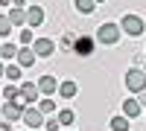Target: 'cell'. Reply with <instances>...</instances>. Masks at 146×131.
Wrapping results in <instances>:
<instances>
[{"mask_svg": "<svg viewBox=\"0 0 146 131\" xmlns=\"http://www.w3.org/2000/svg\"><path fill=\"white\" fill-rule=\"evenodd\" d=\"M123 85L131 93H143L146 90V70L143 67H129L126 73H123Z\"/></svg>", "mask_w": 146, "mask_h": 131, "instance_id": "1", "label": "cell"}, {"mask_svg": "<svg viewBox=\"0 0 146 131\" xmlns=\"http://www.w3.org/2000/svg\"><path fill=\"white\" fill-rule=\"evenodd\" d=\"M120 32H123V29H120L117 23H102V26L96 29V41L105 44V47H114L120 41Z\"/></svg>", "mask_w": 146, "mask_h": 131, "instance_id": "2", "label": "cell"}, {"mask_svg": "<svg viewBox=\"0 0 146 131\" xmlns=\"http://www.w3.org/2000/svg\"><path fill=\"white\" fill-rule=\"evenodd\" d=\"M120 29H123L126 35H131V38H137V35L146 29V23L140 15H123V20H120Z\"/></svg>", "mask_w": 146, "mask_h": 131, "instance_id": "3", "label": "cell"}, {"mask_svg": "<svg viewBox=\"0 0 146 131\" xmlns=\"http://www.w3.org/2000/svg\"><path fill=\"white\" fill-rule=\"evenodd\" d=\"M94 44H96V38H91V35H76L73 53H76V55H82V58H88V55L94 53Z\"/></svg>", "mask_w": 146, "mask_h": 131, "instance_id": "4", "label": "cell"}, {"mask_svg": "<svg viewBox=\"0 0 146 131\" xmlns=\"http://www.w3.org/2000/svg\"><path fill=\"white\" fill-rule=\"evenodd\" d=\"M32 50H35L38 58H50L56 53V44H53V38H35L32 41Z\"/></svg>", "mask_w": 146, "mask_h": 131, "instance_id": "5", "label": "cell"}, {"mask_svg": "<svg viewBox=\"0 0 146 131\" xmlns=\"http://www.w3.org/2000/svg\"><path fill=\"white\" fill-rule=\"evenodd\" d=\"M21 122L27 125V128H38V125H44V114H41L38 108H23Z\"/></svg>", "mask_w": 146, "mask_h": 131, "instance_id": "6", "label": "cell"}, {"mask_svg": "<svg viewBox=\"0 0 146 131\" xmlns=\"http://www.w3.org/2000/svg\"><path fill=\"white\" fill-rule=\"evenodd\" d=\"M0 111H3V120H9V122H21V117H23V105H21V102H6Z\"/></svg>", "mask_w": 146, "mask_h": 131, "instance_id": "7", "label": "cell"}, {"mask_svg": "<svg viewBox=\"0 0 146 131\" xmlns=\"http://www.w3.org/2000/svg\"><path fill=\"white\" fill-rule=\"evenodd\" d=\"M38 85H32V82H23L21 85V99H15V102H21V105H27V102H35L38 99Z\"/></svg>", "mask_w": 146, "mask_h": 131, "instance_id": "8", "label": "cell"}, {"mask_svg": "<svg viewBox=\"0 0 146 131\" xmlns=\"http://www.w3.org/2000/svg\"><path fill=\"white\" fill-rule=\"evenodd\" d=\"M38 90L44 93V96H53V93H58V82H56V76H53V73L41 76V79H38Z\"/></svg>", "mask_w": 146, "mask_h": 131, "instance_id": "9", "label": "cell"}, {"mask_svg": "<svg viewBox=\"0 0 146 131\" xmlns=\"http://www.w3.org/2000/svg\"><path fill=\"white\" fill-rule=\"evenodd\" d=\"M35 61H38V55H35V50H32L29 44H23L21 50H18V64H21V67H32Z\"/></svg>", "mask_w": 146, "mask_h": 131, "instance_id": "10", "label": "cell"}, {"mask_svg": "<svg viewBox=\"0 0 146 131\" xmlns=\"http://www.w3.org/2000/svg\"><path fill=\"white\" fill-rule=\"evenodd\" d=\"M41 23H44V9L41 6H29L27 9V26L29 29H38Z\"/></svg>", "mask_w": 146, "mask_h": 131, "instance_id": "11", "label": "cell"}, {"mask_svg": "<svg viewBox=\"0 0 146 131\" xmlns=\"http://www.w3.org/2000/svg\"><path fill=\"white\" fill-rule=\"evenodd\" d=\"M76 93H79V85H76L73 79H67V82H62V85H58V96H62V99H73Z\"/></svg>", "mask_w": 146, "mask_h": 131, "instance_id": "12", "label": "cell"}, {"mask_svg": "<svg viewBox=\"0 0 146 131\" xmlns=\"http://www.w3.org/2000/svg\"><path fill=\"white\" fill-rule=\"evenodd\" d=\"M140 102L137 99H123V114L129 117V120H135V117H140Z\"/></svg>", "mask_w": 146, "mask_h": 131, "instance_id": "13", "label": "cell"}, {"mask_svg": "<svg viewBox=\"0 0 146 131\" xmlns=\"http://www.w3.org/2000/svg\"><path fill=\"white\" fill-rule=\"evenodd\" d=\"M9 20L15 23V26L27 23V9H23V6H12V9H9Z\"/></svg>", "mask_w": 146, "mask_h": 131, "instance_id": "14", "label": "cell"}, {"mask_svg": "<svg viewBox=\"0 0 146 131\" xmlns=\"http://www.w3.org/2000/svg\"><path fill=\"white\" fill-rule=\"evenodd\" d=\"M56 120L62 122V128H70L73 122H76V111H73V108H64V111H58Z\"/></svg>", "mask_w": 146, "mask_h": 131, "instance_id": "15", "label": "cell"}, {"mask_svg": "<svg viewBox=\"0 0 146 131\" xmlns=\"http://www.w3.org/2000/svg\"><path fill=\"white\" fill-rule=\"evenodd\" d=\"M129 125H131V122H129L126 114H117L114 120H111V131H129Z\"/></svg>", "mask_w": 146, "mask_h": 131, "instance_id": "16", "label": "cell"}, {"mask_svg": "<svg viewBox=\"0 0 146 131\" xmlns=\"http://www.w3.org/2000/svg\"><path fill=\"white\" fill-rule=\"evenodd\" d=\"M73 6H76V12H82V15H91L96 9V0H73Z\"/></svg>", "mask_w": 146, "mask_h": 131, "instance_id": "17", "label": "cell"}, {"mask_svg": "<svg viewBox=\"0 0 146 131\" xmlns=\"http://www.w3.org/2000/svg\"><path fill=\"white\" fill-rule=\"evenodd\" d=\"M0 58H3V61H12V58H18V47L6 41L3 47H0Z\"/></svg>", "mask_w": 146, "mask_h": 131, "instance_id": "18", "label": "cell"}, {"mask_svg": "<svg viewBox=\"0 0 146 131\" xmlns=\"http://www.w3.org/2000/svg\"><path fill=\"white\" fill-rule=\"evenodd\" d=\"M21 64H6V82H21Z\"/></svg>", "mask_w": 146, "mask_h": 131, "instance_id": "19", "label": "cell"}, {"mask_svg": "<svg viewBox=\"0 0 146 131\" xmlns=\"http://www.w3.org/2000/svg\"><path fill=\"white\" fill-rule=\"evenodd\" d=\"M38 111H41L44 117H50V114L56 111V102H53V96H47V99H41V102H38Z\"/></svg>", "mask_w": 146, "mask_h": 131, "instance_id": "20", "label": "cell"}, {"mask_svg": "<svg viewBox=\"0 0 146 131\" xmlns=\"http://www.w3.org/2000/svg\"><path fill=\"white\" fill-rule=\"evenodd\" d=\"M3 99H6V102H15V99H21V88H15V85H6V88H3Z\"/></svg>", "mask_w": 146, "mask_h": 131, "instance_id": "21", "label": "cell"}, {"mask_svg": "<svg viewBox=\"0 0 146 131\" xmlns=\"http://www.w3.org/2000/svg\"><path fill=\"white\" fill-rule=\"evenodd\" d=\"M12 26H15V23L9 20V15H0V38H9V32H12Z\"/></svg>", "mask_w": 146, "mask_h": 131, "instance_id": "22", "label": "cell"}, {"mask_svg": "<svg viewBox=\"0 0 146 131\" xmlns=\"http://www.w3.org/2000/svg\"><path fill=\"white\" fill-rule=\"evenodd\" d=\"M44 131H62V122L56 117H50V120H44Z\"/></svg>", "mask_w": 146, "mask_h": 131, "instance_id": "23", "label": "cell"}, {"mask_svg": "<svg viewBox=\"0 0 146 131\" xmlns=\"http://www.w3.org/2000/svg\"><path fill=\"white\" fill-rule=\"evenodd\" d=\"M62 44H64V50H73V44H76V32H67Z\"/></svg>", "mask_w": 146, "mask_h": 131, "instance_id": "24", "label": "cell"}, {"mask_svg": "<svg viewBox=\"0 0 146 131\" xmlns=\"http://www.w3.org/2000/svg\"><path fill=\"white\" fill-rule=\"evenodd\" d=\"M21 44H32V29H21Z\"/></svg>", "mask_w": 146, "mask_h": 131, "instance_id": "25", "label": "cell"}, {"mask_svg": "<svg viewBox=\"0 0 146 131\" xmlns=\"http://www.w3.org/2000/svg\"><path fill=\"white\" fill-rule=\"evenodd\" d=\"M3 76H6V64L0 61V79H3Z\"/></svg>", "mask_w": 146, "mask_h": 131, "instance_id": "26", "label": "cell"}, {"mask_svg": "<svg viewBox=\"0 0 146 131\" xmlns=\"http://www.w3.org/2000/svg\"><path fill=\"white\" fill-rule=\"evenodd\" d=\"M12 3H15V6H27V0H12Z\"/></svg>", "mask_w": 146, "mask_h": 131, "instance_id": "27", "label": "cell"}, {"mask_svg": "<svg viewBox=\"0 0 146 131\" xmlns=\"http://www.w3.org/2000/svg\"><path fill=\"white\" fill-rule=\"evenodd\" d=\"M0 6H12V0H0Z\"/></svg>", "mask_w": 146, "mask_h": 131, "instance_id": "28", "label": "cell"}, {"mask_svg": "<svg viewBox=\"0 0 146 131\" xmlns=\"http://www.w3.org/2000/svg\"><path fill=\"white\" fill-rule=\"evenodd\" d=\"M0 122H3V111H0Z\"/></svg>", "mask_w": 146, "mask_h": 131, "instance_id": "29", "label": "cell"}, {"mask_svg": "<svg viewBox=\"0 0 146 131\" xmlns=\"http://www.w3.org/2000/svg\"><path fill=\"white\" fill-rule=\"evenodd\" d=\"M23 131H32V128H23Z\"/></svg>", "mask_w": 146, "mask_h": 131, "instance_id": "30", "label": "cell"}, {"mask_svg": "<svg viewBox=\"0 0 146 131\" xmlns=\"http://www.w3.org/2000/svg\"><path fill=\"white\" fill-rule=\"evenodd\" d=\"M96 3H102V0H96Z\"/></svg>", "mask_w": 146, "mask_h": 131, "instance_id": "31", "label": "cell"}, {"mask_svg": "<svg viewBox=\"0 0 146 131\" xmlns=\"http://www.w3.org/2000/svg\"><path fill=\"white\" fill-rule=\"evenodd\" d=\"M143 70H146V64H143Z\"/></svg>", "mask_w": 146, "mask_h": 131, "instance_id": "32", "label": "cell"}, {"mask_svg": "<svg viewBox=\"0 0 146 131\" xmlns=\"http://www.w3.org/2000/svg\"><path fill=\"white\" fill-rule=\"evenodd\" d=\"M67 131H73V128H67Z\"/></svg>", "mask_w": 146, "mask_h": 131, "instance_id": "33", "label": "cell"}, {"mask_svg": "<svg viewBox=\"0 0 146 131\" xmlns=\"http://www.w3.org/2000/svg\"><path fill=\"white\" fill-rule=\"evenodd\" d=\"M0 131H3V128H0Z\"/></svg>", "mask_w": 146, "mask_h": 131, "instance_id": "34", "label": "cell"}, {"mask_svg": "<svg viewBox=\"0 0 146 131\" xmlns=\"http://www.w3.org/2000/svg\"><path fill=\"white\" fill-rule=\"evenodd\" d=\"M0 47H3V44H0Z\"/></svg>", "mask_w": 146, "mask_h": 131, "instance_id": "35", "label": "cell"}, {"mask_svg": "<svg viewBox=\"0 0 146 131\" xmlns=\"http://www.w3.org/2000/svg\"><path fill=\"white\" fill-rule=\"evenodd\" d=\"M143 53H146V50H143Z\"/></svg>", "mask_w": 146, "mask_h": 131, "instance_id": "36", "label": "cell"}]
</instances>
